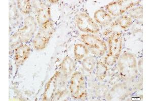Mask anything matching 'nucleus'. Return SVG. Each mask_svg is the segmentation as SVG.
I'll return each mask as SVG.
<instances>
[{"label":"nucleus","mask_w":152,"mask_h":101,"mask_svg":"<svg viewBox=\"0 0 152 101\" xmlns=\"http://www.w3.org/2000/svg\"><path fill=\"white\" fill-rule=\"evenodd\" d=\"M64 78L61 72L56 71L54 74L45 86L43 101L58 100L63 96L66 89Z\"/></svg>","instance_id":"nucleus-1"},{"label":"nucleus","mask_w":152,"mask_h":101,"mask_svg":"<svg viewBox=\"0 0 152 101\" xmlns=\"http://www.w3.org/2000/svg\"><path fill=\"white\" fill-rule=\"evenodd\" d=\"M121 77L125 81L133 80L137 74V59L134 55L124 53L119 57L118 62Z\"/></svg>","instance_id":"nucleus-2"},{"label":"nucleus","mask_w":152,"mask_h":101,"mask_svg":"<svg viewBox=\"0 0 152 101\" xmlns=\"http://www.w3.org/2000/svg\"><path fill=\"white\" fill-rule=\"evenodd\" d=\"M109 52L105 57L104 63L112 66L116 63L121 55L122 48V36L120 32H115L108 39Z\"/></svg>","instance_id":"nucleus-3"},{"label":"nucleus","mask_w":152,"mask_h":101,"mask_svg":"<svg viewBox=\"0 0 152 101\" xmlns=\"http://www.w3.org/2000/svg\"><path fill=\"white\" fill-rule=\"evenodd\" d=\"M69 91L75 99H82L86 97V82L81 73L75 72L73 74L70 81Z\"/></svg>","instance_id":"nucleus-4"},{"label":"nucleus","mask_w":152,"mask_h":101,"mask_svg":"<svg viewBox=\"0 0 152 101\" xmlns=\"http://www.w3.org/2000/svg\"><path fill=\"white\" fill-rule=\"evenodd\" d=\"M81 39L94 55L103 56L107 51V45L105 41L94 34H82Z\"/></svg>","instance_id":"nucleus-5"},{"label":"nucleus","mask_w":152,"mask_h":101,"mask_svg":"<svg viewBox=\"0 0 152 101\" xmlns=\"http://www.w3.org/2000/svg\"><path fill=\"white\" fill-rule=\"evenodd\" d=\"M54 25L52 21L41 26L33 41V47L37 50H43L47 47L54 33Z\"/></svg>","instance_id":"nucleus-6"},{"label":"nucleus","mask_w":152,"mask_h":101,"mask_svg":"<svg viewBox=\"0 0 152 101\" xmlns=\"http://www.w3.org/2000/svg\"><path fill=\"white\" fill-rule=\"evenodd\" d=\"M141 1L119 0L110 2L105 6V9L109 14L114 17L122 15L127 11L137 5Z\"/></svg>","instance_id":"nucleus-7"},{"label":"nucleus","mask_w":152,"mask_h":101,"mask_svg":"<svg viewBox=\"0 0 152 101\" xmlns=\"http://www.w3.org/2000/svg\"><path fill=\"white\" fill-rule=\"evenodd\" d=\"M76 25L81 31L88 33H96L100 31V28L96 23L85 13L77 14L76 16Z\"/></svg>","instance_id":"nucleus-8"},{"label":"nucleus","mask_w":152,"mask_h":101,"mask_svg":"<svg viewBox=\"0 0 152 101\" xmlns=\"http://www.w3.org/2000/svg\"><path fill=\"white\" fill-rule=\"evenodd\" d=\"M37 29V23L33 16H28L24 20V26L17 32L21 43H26L31 39Z\"/></svg>","instance_id":"nucleus-9"},{"label":"nucleus","mask_w":152,"mask_h":101,"mask_svg":"<svg viewBox=\"0 0 152 101\" xmlns=\"http://www.w3.org/2000/svg\"><path fill=\"white\" fill-rule=\"evenodd\" d=\"M37 20L41 27L51 21V11L49 6L45 3H41L37 9Z\"/></svg>","instance_id":"nucleus-10"},{"label":"nucleus","mask_w":152,"mask_h":101,"mask_svg":"<svg viewBox=\"0 0 152 101\" xmlns=\"http://www.w3.org/2000/svg\"><path fill=\"white\" fill-rule=\"evenodd\" d=\"M31 47L23 44L16 48L14 52V61L16 65H22L29 57L31 53Z\"/></svg>","instance_id":"nucleus-11"},{"label":"nucleus","mask_w":152,"mask_h":101,"mask_svg":"<svg viewBox=\"0 0 152 101\" xmlns=\"http://www.w3.org/2000/svg\"><path fill=\"white\" fill-rule=\"evenodd\" d=\"M94 18L95 22L100 25H109L112 23V16L104 9H99L95 11L94 14Z\"/></svg>","instance_id":"nucleus-12"},{"label":"nucleus","mask_w":152,"mask_h":101,"mask_svg":"<svg viewBox=\"0 0 152 101\" xmlns=\"http://www.w3.org/2000/svg\"><path fill=\"white\" fill-rule=\"evenodd\" d=\"M60 66L61 71V73L66 78L73 73L76 68L74 61L69 56L66 57L63 59Z\"/></svg>","instance_id":"nucleus-13"},{"label":"nucleus","mask_w":152,"mask_h":101,"mask_svg":"<svg viewBox=\"0 0 152 101\" xmlns=\"http://www.w3.org/2000/svg\"><path fill=\"white\" fill-rule=\"evenodd\" d=\"M75 58L78 61L82 60L85 58V57L88 55L89 51L87 47L83 44H77L74 47Z\"/></svg>","instance_id":"nucleus-14"},{"label":"nucleus","mask_w":152,"mask_h":101,"mask_svg":"<svg viewBox=\"0 0 152 101\" xmlns=\"http://www.w3.org/2000/svg\"><path fill=\"white\" fill-rule=\"evenodd\" d=\"M132 23V19L129 16L123 15L118 18L117 20L112 23L111 28H113L116 26H119L123 29H126L129 28Z\"/></svg>","instance_id":"nucleus-15"},{"label":"nucleus","mask_w":152,"mask_h":101,"mask_svg":"<svg viewBox=\"0 0 152 101\" xmlns=\"http://www.w3.org/2000/svg\"><path fill=\"white\" fill-rule=\"evenodd\" d=\"M125 86H116L111 89L107 96L109 100H118L121 99V97L125 94Z\"/></svg>","instance_id":"nucleus-16"},{"label":"nucleus","mask_w":152,"mask_h":101,"mask_svg":"<svg viewBox=\"0 0 152 101\" xmlns=\"http://www.w3.org/2000/svg\"><path fill=\"white\" fill-rule=\"evenodd\" d=\"M108 67L104 62L99 61L97 63L96 76L99 81H103L107 74Z\"/></svg>","instance_id":"nucleus-17"},{"label":"nucleus","mask_w":152,"mask_h":101,"mask_svg":"<svg viewBox=\"0 0 152 101\" xmlns=\"http://www.w3.org/2000/svg\"><path fill=\"white\" fill-rule=\"evenodd\" d=\"M18 8L23 14H28L31 11V5L29 0H18L17 1Z\"/></svg>","instance_id":"nucleus-18"},{"label":"nucleus","mask_w":152,"mask_h":101,"mask_svg":"<svg viewBox=\"0 0 152 101\" xmlns=\"http://www.w3.org/2000/svg\"><path fill=\"white\" fill-rule=\"evenodd\" d=\"M96 62L92 57H87L83 59L82 66L87 72H91L95 67Z\"/></svg>","instance_id":"nucleus-19"},{"label":"nucleus","mask_w":152,"mask_h":101,"mask_svg":"<svg viewBox=\"0 0 152 101\" xmlns=\"http://www.w3.org/2000/svg\"><path fill=\"white\" fill-rule=\"evenodd\" d=\"M129 16L135 19H140L143 16V7L141 6L135 7L129 11Z\"/></svg>","instance_id":"nucleus-20"},{"label":"nucleus","mask_w":152,"mask_h":101,"mask_svg":"<svg viewBox=\"0 0 152 101\" xmlns=\"http://www.w3.org/2000/svg\"><path fill=\"white\" fill-rule=\"evenodd\" d=\"M139 70L142 73V59H141L138 62V66H137Z\"/></svg>","instance_id":"nucleus-21"}]
</instances>
